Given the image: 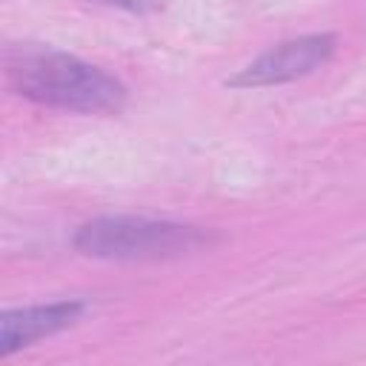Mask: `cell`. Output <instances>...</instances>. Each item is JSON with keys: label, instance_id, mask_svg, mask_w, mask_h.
Returning <instances> with one entry per match:
<instances>
[{"label": "cell", "instance_id": "obj_1", "mask_svg": "<svg viewBox=\"0 0 366 366\" xmlns=\"http://www.w3.org/2000/svg\"><path fill=\"white\" fill-rule=\"evenodd\" d=\"M9 80L31 103L77 114H117L126 103V86L117 77L54 49L11 51Z\"/></svg>", "mask_w": 366, "mask_h": 366}, {"label": "cell", "instance_id": "obj_2", "mask_svg": "<svg viewBox=\"0 0 366 366\" xmlns=\"http://www.w3.org/2000/svg\"><path fill=\"white\" fill-rule=\"evenodd\" d=\"M71 243L80 254L100 260H163L209 246L212 234L200 226L117 214L83 223Z\"/></svg>", "mask_w": 366, "mask_h": 366}, {"label": "cell", "instance_id": "obj_3", "mask_svg": "<svg viewBox=\"0 0 366 366\" xmlns=\"http://www.w3.org/2000/svg\"><path fill=\"white\" fill-rule=\"evenodd\" d=\"M337 40L332 34H303L295 40H283L254 57L249 66H243L229 86L234 89H263V86H280L297 77H306L317 69H323L335 54Z\"/></svg>", "mask_w": 366, "mask_h": 366}, {"label": "cell", "instance_id": "obj_4", "mask_svg": "<svg viewBox=\"0 0 366 366\" xmlns=\"http://www.w3.org/2000/svg\"><path fill=\"white\" fill-rule=\"evenodd\" d=\"M86 312L83 300H54L26 309H11L0 320V355L9 357L23 346H31L34 340H43L60 329H69L77 323V317Z\"/></svg>", "mask_w": 366, "mask_h": 366}, {"label": "cell", "instance_id": "obj_5", "mask_svg": "<svg viewBox=\"0 0 366 366\" xmlns=\"http://www.w3.org/2000/svg\"><path fill=\"white\" fill-rule=\"evenodd\" d=\"M100 3L120 6V9H129V11H146V9H154L160 0H100Z\"/></svg>", "mask_w": 366, "mask_h": 366}]
</instances>
